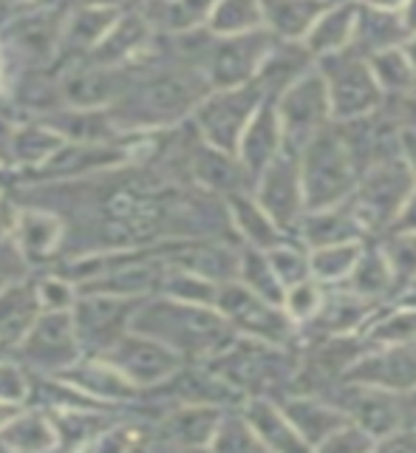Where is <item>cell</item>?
Segmentation results:
<instances>
[{"mask_svg": "<svg viewBox=\"0 0 416 453\" xmlns=\"http://www.w3.org/2000/svg\"><path fill=\"white\" fill-rule=\"evenodd\" d=\"M148 49L136 60H131L134 80L117 103L108 108L111 122L117 125L122 136L173 127L181 119H188L196 105L210 94L204 68L181 63L173 54L162 65L150 60Z\"/></svg>", "mask_w": 416, "mask_h": 453, "instance_id": "1", "label": "cell"}, {"mask_svg": "<svg viewBox=\"0 0 416 453\" xmlns=\"http://www.w3.org/2000/svg\"><path fill=\"white\" fill-rule=\"evenodd\" d=\"M131 332L159 340L184 360L215 357L235 340V329L215 306L179 301L162 292L142 297L131 318Z\"/></svg>", "mask_w": 416, "mask_h": 453, "instance_id": "2", "label": "cell"}, {"mask_svg": "<svg viewBox=\"0 0 416 453\" xmlns=\"http://www.w3.org/2000/svg\"><path fill=\"white\" fill-rule=\"evenodd\" d=\"M300 153H304V159H297L300 190H304L306 210L335 207L351 198L360 167H357L340 127L328 122L306 142Z\"/></svg>", "mask_w": 416, "mask_h": 453, "instance_id": "3", "label": "cell"}, {"mask_svg": "<svg viewBox=\"0 0 416 453\" xmlns=\"http://www.w3.org/2000/svg\"><path fill=\"white\" fill-rule=\"evenodd\" d=\"M68 9V0H54L6 18L0 26V51H4L0 65H14L20 74L51 68L57 63V46Z\"/></svg>", "mask_w": 416, "mask_h": 453, "instance_id": "4", "label": "cell"}, {"mask_svg": "<svg viewBox=\"0 0 416 453\" xmlns=\"http://www.w3.org/2000/svg\"><path fill=\"white\" fill-rule=\"evenodd\" d=\"M320 77L328 91V108H332V119L349 122L360 119L368 113H377L382 105V91L371 74L368 60L357 54L351 46L320 57Z\"/></svg>", "mask_w": 416, "mask_h": 453, "instance_id": "5", "label": "cell"}, {"mask_svg": "<svg viewBox=\"0 0 416 453\" xmlns=\"http://www.w3.org/2000/svg\"><path fill=\"white\" fill-rule=\"evenodd\" d=\"M264 99L266 94L255 80L235 85V88H210V94L193 111V125L198 139L207 142L210 148H219L235 156L243 127L250 125L252 113Z\"/></svg>", "mask_w": 416, "mask_h": 453, "instance_id": "6", "label": "cell"}, {"mask_svg": "<svg viewBox=\"0 0 416 453\" xmlns=\"http://www.w3.org/2000/svg\"><path fill=\"white\" fill-rule=\"evenodd\" d=\"M82 357L71 309L40 311L32 329L12 351V360L28 374H60Z\"/></svg>", "mask_w": 416, "mask_h": 453, "instance_id": "7", "label": "cell"}, {"mask_svg": "<svg viewBox=\"0 0 416 453\" xmlns=\"http://www.w3.org/2000/svg\"><path fill=\"white\" fill-rule=\"evenodd\" d=\"M275 113L281 122L283 150L300 153L306 142L332 122V108H328V91L318 68H306L297 80H292L275 96Z\"/></svg>", "mask_w": 416, "mask_h": 453, "instance_id": "8", "label": "cell"}, {"mask_svg": "<svg viewBox=\"0 0 416 453\" xmlns=\"http://www.w3.org/2000/svg\"><path fill=\"white\" fill-rule=\"evenodd\" d=\"M142 297L108 295V292H77L71 306V320L82 346V354H103L131 329V318Z\"/></svg>", "mask_w": 416, "mask_h": 453, "instance_id": "9", "label": "cell"}, {"mask_svg": "<svg viewBox=\"0 0 416 453\" xmlns=\"http://www.w3.org/2000/svg\"><path fill=\"white\" fill-rule=\"evenodd\" d=\"M272 46H275V37L264 26L229 37H212L204 57L210 88H235V85L252 82Z\"/></svg>", "mask_w": 416, "mask_h": 453, "instance_id": "10", "label": "cell"}, {"mask_svg": "<svg viewBox=\"0 0 416 453\" xmlns=\"http://www.w3.org/2000/svg\"><path fill=\"white\" fill-rule=\"evenodd\" d=\"M212 306L221 311L224 320L235 332H243L264 343H283L289 340V315L278 309V303L264 301L243 283H219Z\"/></svg>", "mask_w": 416, "mask_h": 453, "instance_id": "11", "label": "cell"}, {"mask_svg": "<svg viewBox=\"0 0 416 453\" xmlns=\"http://www.w3.org/2000/svg\"><path fill=\"white\" fill-rule=\"evenodd\" d=\"M99 357H105L119 374L131 380L139 391L159 386V382H165L176 368L188 363L181 354L167 349L165 343H159V340L136 334L131 329H127L111 349L99 354Z\"/></svg>", "mask_w": 416, "mask_h": 453, "instance_id": "12", "label": "cell"}, {"mask_svg": "<svg viewBox=\"0 0 416 453\" xmlns=\"http://www.w3.org/2000/svg\"><path fill=\"white\" fill-rule=\"evenodd\" d=\"M255 202L266 216L278 224V230L292 226L304 210V190H300V165L297 156L281 150L261 173L255 176Z\"/></svg>", "mask_w": 416, "mask_h": 453, "instance_id": "13", "label": "cell"}, {"mask_svg": "<svg viewBox=\"0 0 416 453\" xmlns=\"http://www.w3.org/2000/svg\"><path fill=\"white\" fill-rule=\"evenodd\" d=\"M57 377H63L65 382H71L74 388H80L82 394H89L91 400L103 403V405H131L136 403L142 391L134 386L125 374H119L105 357L99 354H82V357L60 372Z\"/></svg>", "mask_w": 416, "mask_h": 453, "instance_id": "14", "label": "cell"}, {"mask_svg": "<svg viewBox=\"0 0 416 453\" xmlns=\"http://www.w3.org/2000/svg\"><path fill=\"white\" fill-rule=\"evenodd\" d=\"M221 419L215 405H173L153 422V445L165 448H204Z\"/></svg>", "mask_w": 416, "mask_h": 453, "instance_id": "15", "label": "cell"}, {"mask_svg": "<svg viewBox=\"0 0 416 453\" xmlns=\"http://www.w3.org/2000/svg\"><path fill=\"white\" fill-rule=\"evenodd\" d=\"M122 9L113 6H85L77 4L71 6L65 14L63 32H60V46H57V63L71 65L85 60L99 40L105 37V32L113 26V20L119 18Z\"/></svg>", "mask_w": 416, "mask_h": 453, "instance_id": "16", "label": "cell"}, {"mask_svg": "<svg viewBox=\"0 0 416 453\" xmlns=\"http://www.w3.org/2000/svg\"><path fill=\"white\" fill-rule=\"evenodd\" d=\"M153 32L148 14L142 9L119 12V18L105 32V37L96 42L94 51L85 57L94 65H127L153 42Z\"/></svg>", "mask_w": 416, "mask_h": 453, "instance_id": "17", "label": "cell"}, {"mask_svg": "<svg viewBox=\"0 0 416 453\" xmlns=\"http://www.w3.org/2000/svg\"><path fill=\"white\" fill-rule=\"evenodd\" d=\"M281 150H283V136H281V122L275 113V96H266L252 113L250 125L243 127L235 156L243 165V170L250 173V179L255 181V176L261 173Z\"/></svg>", "mask_w": 416, "mask_h": 453, "instance_id": "18", "label": "cell"}, {"mask_svg": "<svg viewBox=\"0 0 416 453\" xmlns=\"http://www.w3.org/2000/svg\"><path fill=\"white\" fill-rule=\"evenodd\" d=\"M63 235H65V221L60 216H54V212L42 207H26V204L18 210L12 238L26 255L28 264L57 258L63 247Z\"/></svg>", "mask_w": 416, "mask_h": 453, "instance_id": "19", "label": "cell"}, {"mask_svg": "<svg viewBox=\"0 0 416 453\" xmlns=\"http://www.w3.org/2000/svg\"><path fill=\"white\" fill-rule=\"evenodd\" d=\"M40 301L35 292V278H20L0 289V351L12 357L14 346L32 329L40 315Z\"/></svg>", "mask_w": 416, "mask_h": 453, "instance_id": "20", "label": "cell"}, {"mask_svg": "<svg viewBox=\"0 0 416 453\" xmlns=\"http://www.w3.org/2000/svg\"><path fill=\"white\" fill-rule=\"evenodd\" d=\"M42 125H49L57 136L65 142H89V145H99V142H119L117 125L111 122L108 108H57L35 117Z\"/></svg>", "mask_w": 416, "mask_h": 453, "instance_id": "21", "label": "cell"}, {"mask_svg": "<svg viewBox=\"0 0 416 453\" xmlns=\"http://www.w3.org/2000/svg\"><path fill=\"white\" fill-rule=\"evenodd\" d=\"M332 0H261L264 28L275 40L300 42Z\"/></svg>", "mask_w": 416, "mask_h": 453, "instance_id": "22", "label": "cell"}, {"mask_svg": "<svg viewBox=\"0 0 416 453\" xmlns=\"http://www.w3.org/2000/svg\"><path fill=\"white\" fill-rule=\"evenodd\" d=\"M0 448L4 450H51L60 448L54 419L46 408H20L0 425Z\"/></svg>", "mask_w": 416, "mask_h": 453, "instance_id": "23", "label": "cell"}, {"mask_svg": "<svg viewBox=\"0 0 416 453\" xmlns=\"http://www.w3.org/2000/svg\"><path fill=\"white\" fill-rule=\"evenodd\" d=\"M405 37H408V32L397 12L357 4V20H354V35H351V49L357 54L368 57L382 49H394Z\"/></svg>", "mask_w": 416, "mask_h": 453, "instance_id": "24", "label": "cell"}, {"mask_svg": "<svg viewBox=\"0 0 416 453\" xmlns=\"http://www.w3.org/2000/svg\"><path fill=\"white\" fill-rule=\"evenodd\" d=\"M63 136H57L49 125H42L40 119L32 122H18L9 125L6 134V159L14 165H20L23 170L37 167L40 162H46L49 156L63 145Z\"/></svg>", "mask_w": 416, "mask_h": 453, "instance_id": "25", "label": "cell"}, {"mask_svg": "<svg viewBox=\"0 0 416 453\" xmlns=\"http://www.w3.org/2000/svg\"><path fill=\"white\" fill-rule=\"evenodd\" d=\"M354 20H357L354 0H346V4H328V9L320 14L318 23L309 28V35L300 42L318 57L349 49L351 35H354Z\"/></svg>", "mask_w": 416, "mask_h": 453, "instance_id": "26", "label": "cell"}, {"mask_svg": "<svg viewBox=\"0 0 416 453\" xmlns=\"http://www.w3.org/2000/svg\"><path fill=\"white\" fill-rule=\"evenodd\" d=\"M286 419L292 422V428L297 436L304 439V445H320L323 436L328 439L337 428H343L349 419L343 411H335L320 403H309V400H292L283 405Z\"/></svg>", "mask_w": 416, "mask_h": 453, "instance_id": "27", "label": "cell"}, {"mask_svg": "<svg viewBox=\"0 0 416 453\" xmlns=\"http://www.w3.org/2000/svg\"><path fill=\"white\" fill-rule=\"evenodd\" d=\"M227 204H229V219L238 226V233L247 238L255 250H272L281 244L278 224L266 216L252 196L233 193V196H227Z\"/></svg>", "mask_w": 416, "mask_h": 453, "instance_id": "28", "label": "cell"}, {"mask_svg": "<svg viewBox=\"0 0 416 453\" xmlns=\"http://www.w3.org/2000/svg\"><path fill=\"white\" fill-rule=\"evenodd\" d=\"M363 233L360 219L354 216L351 204H335L323 210H312V219L306 221V241H312L314 250L332 247V244H349Z\"/></svg>", "mask_w": 416, "mask_h": 453, "instance_id": "29", "label": "cell"}, {"mask_svg": "<svg viewBox=\"0 0 416 453\" xmlns=\"http://www.w3.org/2000/svg\"><path fill=\"white\" fill-rule=\"evenodd\" d=\"M243 419L250 422L255 436L261 439L264 448H300L304 439L297 436L292 422L286 419L283 408H275L266 400H252L243 411Z\"/></svg>", "mask_w": 416, "mask_h": 453, "instance_id": "30", "label": "cell"}, {"mask_svg": "<svg viewBox=\"0 0 416 453\" xmlns=\"http://www.w3.org/2000/svg\"><path fill=\"white\" fill-rule=\"evenodd\" d=\"M207 32L215 37H229L264 26L261 0H215L207 14Z\"/></svg>", "mask_w": 416, "mask_h": 453, "instance_id": "31", "label": "cell"}, {"mask_svg": "<svg viewBox=\"0 0 416 453\" xmlns=\"http://www.w3.org/2000/svg\"><path fill=\"white\" fill-rule=\"evenodd\" d=\"M371 74H374L382 96H403L411 85L416 82V71L405 60V54L399 46L394 49H382L366 57Z\"/></svg>", "mask_w": 416, "mask_h": 453, "instance_id": "32", "label": "cell"}, {"mask_svg": "<svg viewBox=\"0 0 416 453\" xmlns=\"http://www.w3.org/2000/svg\"><path fill=\"white\" fill-rule=\"evenodd\" d=\"M238 275L243 280V287L252 289L255 295H261L269 303H283V283L275 275V269L266 261L264 250H247L238 261Z\"/></svg>", "mask_w": 416, "mask_h": 453, "instance_id": "33", "label": "cell"}, {"mask_svg": "<svg viewBox=\"0 0 416 453\" xmlns=\"http://www.w3.org/2000/svg\"><path fill=\"white\" fill-rule=\"evenodd\" d=\"M360 255V247L349 241V244H332V247H318L309 255V273H314L320 280H340L349 278L351 266Z\"/></svg>", "mask_w": 416, "mask_h": 453, "instance_id": "34", "label": "cell"}, {"mask_svg": "<svg viewBox=\"0 0 416 453\" xmlns=\"http://www.w3.org/2000/svg\"><path fill=\"white\" fill-rule=\"evenodd\" d=\"M391 278L394 273L389 266V258H382V255H374V252L357 255V261L349 273L354 295H363V297H374L377 292H382L391 283Z\"/></svg>", "mask_w": 416, "mask_h": 453, "instance_id": "35", "label": "cell"}, {"mask_svg": "<svg viewBox=\"0 0 416 453\" xmlns=\"http://www.w3.org/2000/svg\"><path fill=\"white\" fill-rule=\"evenodd\" d=\"M207 448H219V450H250V448H264L261 439L255 436L250 428V422L243 417H224L215 425V434L210 439Z\"/></svg>", "mask_w": 416, "mask_h": 453, "instance_id": "36", "label": "cell"}, {"mask_svg": "<svg viewBox=\"0 0 416 453\" xmlns=\"http://www.w3.org/2000/svg\"><path fill=\"white\" fill-rule=\"evenodd\" d=\"M35 292H37V301L42 311H65L74 306V297H77V287L71 283L68 278H63L60 273H46L35 278Z\"/></svg>", "mask_w": 416, "mask_h": 453, "instance_id": "37", "label": "cell"}, {"mask_svg": "<svg viewBox=\"0 0 416 453\" xmlns=\"http://www.w3.org/2000/svg\"><path fill=\"white\" fill-rule=\"evenodd\" d=\"M266 261L275 269V275L281 278L283 287H295V283L306 280L309 273V255H300L292 247H272V252L266 255Z\"/></svg>", "mask_w": 416, "mask_h": 453, "instance_id": "38", "label": "cell"}, {"mask_svg": "<svg viewBox=\"0 0 416 453\" xmlns=\"http://www.w3.org/2000/svg\"><path fill=\"white\" fill-rule=\"evenodd\" d=\"M28 400V372L14 360H0V403L23 405Z\"/></svg>", "mask_w": 416, "mask_h": 453, "instance_id": "39", "label": "cell"}, {"mask_svg": "<svg viewBox=\"0 0 416 453\" xmlns=\"http://www.w3.org/2000/svg\"><path fill=\"white\" fill-rule=\"evenodd\" d=\"M28 264L26 255L20 252V247L14 244L12 235H4L0 238V289L9 287V283L20 280L28 275Z\"/></svg>", "mask_w": 416, "mask_h": 453, "instance_id": "40", "label": "cell"}, {"mask_svg": "<svg viewBox=\"0 0 416 453\" xmlns=\"http://www.w3.org/2000/svg\"><path fill=\"white\" fill-rule=\"evenodd\" d=\"M18 210H20V207L14 204L9 196L0 193V238H4V235H12L14 221H18Z\"/></svg>", "mask_w": 416, "mask_h": 453, "instance_id": "41", "label": "cell"}, {"mask_svg": "<svg viewBox=\"0 0 416 453\" xmlns=\"http://www.w3.org/2000/svg\"><path fill=\"white\" fill-rule=\"evenodd\" d=\"M399 148H403V159H405L411 176L416 181V131L403 127V131H399Z\"/></svg>", "mask_w": 416, "mask_h": 453, "instance_id": "42", "label": "cell"}, {"mask_svg": "<svg viewBox=\"0 0 416 453\" xmlns=\"http://www.w3.org/2000/svg\"><path fill=\"white\" fill-rule=\"evenodd\" d=\"M397 224L403 233H416V193L405 198V204L397 212Z\"/></svg>", "mask_w": 416, "mask_h": 453, "instance_id": "43", "label": "cell"}, {"mask_svg": "<svg viewBox=\"0 0 416 453\" xmlns=\"http://www.w3.org/2000/svg\"><path fill=\"white\" fill-rule=\"evenodd\" d=\"M399 99V111H403V119H405V127H411V131H416V82L411 85V88L397 96Z\"/></svg>", "mask_w": 416, "mask_h": 453, "instance_id": "44", "label": "cell"}, {"mask_svg": "<svg viewBox=\"0 0 416 453\" xmlns=\"http://www.w3.org/2000/svg\"><path fill=\"white\" fill-rule=\"evenodd\" d=\"M397 14H399V20H403L405 32L408 35H416V0H405L403 9H399Z\"/></svg>", "mask_w": 416, "mask_h": 453, "instance_id": "45", "label": "cell"}, {"mask_svg": "<svg viewBox=\"0 0 416 453\" xmlns=\"http://www.w3.org/2000/svg\"><path fill=\"white\" fill-rule=\"evenodd\" d=\"M399 49H403L405 60H408V63H411V68L416 71V35H408L403 42H399Z\"/></svg>", "mask_w": 416, "mask_h": 453, "instance_id": "46", "label": "cell"}, {"mask_svg": "<svg viewBox=\"0 0 416 453\" xmlns=\"http://www.w3.org/2000/svg\"><path fill=\"white\" fill-rule=\"evenodd\" d=\"M405 0H366V6H374V9H385V12H399L403 9Z\"/></svg>", "mask_w": 416, "mask_h": 453, "instance_id": "47", "label": "cell"}, {"mask_svg": "<svg viewBox=\"0 0 416 453\" xmlns=\"http://www.w3.org/2000/svg\"><path fill=\"white\" fill-rule=\"evenodd\" d=\"M77 4H85V6H113V9H122L127 0H77Z\"/></svg>", "mask_w": 416, "mask_h": 453, "instance_id": "48", "label": "cell"}, {"mask_svg": "<svg viewBox=\"0 0 416 453\" xmlns=\"http://www.w3.org/2000/svg\"><path fill=\"white\" fill-rule=\"evenodd\" d=\"M14 411H20V405H14V403H0V425H4Z\"/></svg>", "mask_w": 416, "mask_h": 453, "instance_id": "49", "label": "cell"}, {"mask_svg": "<svg viewBox=\"0 0 416 453\" xmlns=\"http://www.w3.org/2000/svg\"><path fill=\"white\" fill-rule=\"evenodd\" d=\"M153 4H167V0H153Z\"/></svg>", "mask_w": 416, "mask_h": 453, "instance_id": "50", "label": "cell"}, {"mask_svg": "<svg viewBox=\"0 0 416 453\" xmlns=\"http://www.w3.org/2000/svg\"><path fill=\"white\" fill-rule=\"evenodd\" d=\"M332 4H346V0H332Z\"/></svg>", "mask_w": 416, "mask_h": 453, "instance_id": "51", "label": "cell"}]
</instances>
